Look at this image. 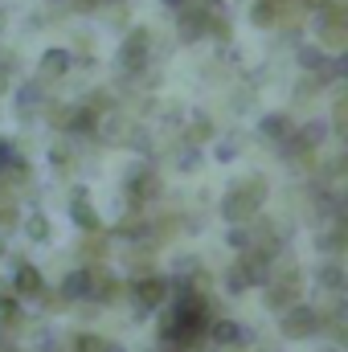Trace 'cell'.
<instances>
[{
	"instance_id": "1",
	"label": "cell",
	"mask_w": 348,
	"mask_h": 352,
	"mask_svg": "<svg viewBox=\"0 0 348 352\" xmlns=\"http://www.w3.org/2000/svg\"><path fill=\"white\" fill-rule=\"evenodd\" d=\"M144 62H148V29H131L127 41L119 45V66H123L127 74H140Z\"/></svg>"
},
{
	"instance_id": "2",
	"label": "cell",
	"mask_w": 348,
	"mask_h": 352,
	"mask_svg": "<svg viewBox=\"0 0 348 352\" xmlns=\"http://www.w3.org/2000/svg\"><path fill=\"white\" fill-rule=\"evenodd\" d=\"M176 25H180V37H184V41H197L201 33H209V12L197 8V4H180Z\"/></svg>"
},
{
	"instance_id": "3",
	"label": "cell",
	"mask_w": 348,
	"mask_h": 352,
	"mask_svg": "<svg viewBox=\"0 0 348 352\" xmlns=\"http://www.w3.org/2000/svg\"><path fill=\"white\" fill-rule=\"evenodd\" d=\"M254 209H259V201H254V197H246L242 188H238V192H230V197H226V205H221V213H226L230 221H250V217H254Z\"/></svg>"
},
{
	"instance_id": "4",
	"label": "cell",
	"mask_w": 348,
	"mask_h": 352,
	"mask_svg": "<svg viewBox=\"0 0 348 352\" xmlns=\"http://www.w3.org/2000/svg\"><path fill=\"white\" fill-rule=\"evenodd\" d=\"M66 70H70V54L66 50H50L41 58V78H62Z\"/></svg>"
},
{
	"instance_id": "5",
	"label": "cell",
	"mask_w": 348,
	"mask_h": 352,
	"mask_svg": "<svg viewBox=\"0 0 348 352\" xmlns=\"http://www.w3.org/2000/svg\"><path fill=\"white\" fill-rule=\"evenodd\" d=\"M299 66H303V70H324L328 62H324V54H320V50L303 45V50H299Z\"/></svg>"
},
{
	"instance_id": "6",
	"label": "cell",
	"mask_w": 348,
	"mask_h": 352,
	"mask_svg": "<svg viewBox=\"0 0 348 352\" xmlns=\"http://www.w3.org/2000/svg\"><path fill=\"white\" fill-rule=\"evenodd\" d=\"M287 127H291V123H287L283 115H266V119H262V131H266V135H274V140H283V135H287Z\"/></svg>"
},
{
	"instance_id": "7",
	"label": "cell",
	"mask_w": 348,
	"mask_h": 352,
	"mask_svg": "<svg viewBox=\"0 0 348 352\" xmlns=\"http://www.w3.org/2000/svg\"><path fill=\"white\" fill-rule=\"evenodd\" d=\"M17 287H21V291H37V287H41L37 270H33V266H21V270H17Z\"/></svg>"
},
{
	"instance_id": "8",
	"label": "cell",
	"mask_w": 348,
	"mask_h": 352,
	"mask_svg": "<svg viewBox=\"0 0 348 352\" xmlns=\"http://www.w3.org/2000/svg\"><path fill=\"white\" fill-rule=\"evenodd\" d=\"M37 98H41V87H37V82H29V87L17 94V107H37Z\"/></svg>"
},
{
	"instance_id": "9",
	"label": "cell",
	"mask_w": 348,
	"mask_h": 352,
	"mask_svg": "<svg viewBox=\"0 0 348 352\" xmlns=\"http://www.w3.org/2000/svg\"><path fill=\"white\" fill-rule=\"evenodd\" d=\"M250 21H254V25H274V8H266V4H259V0H254Z\"/></svg>"
},
{
	"instance_id": "10",
	"label": "cell",
	"mask_w": 348,
	"mask_h": 352,
	"mask_svg": "<svg viewBox=\"0 0 348 352\" xmlns=\"http://www.w3.org/2000/svg\"><path fill=\"white\" fill-rule=\"evenodd\" d=\"M160 291H164L160 283H140V299H144V303H156V299H160Z\"/></svg>"
},
{
	"instance_id": "11",
	"label": "cell",
	"mask_w": 348,
	"mask_h": 352,
	"mask_svg": "<svg viewBox=\"0 0 348 352\" xmlns=\"http://www.w3.org/2000/svg\"><path fill=\"white\" fill-rule=\"evenodd\" d=\"M45 230H50L45 217H33V221H29V234H33V238H45Z\"/></svg>"
},
{
	"instance_id": "12",
	"label": "cell",
	"mask_w": 348,
	"mask_h": 352,
	"mask_svg": "<svg viewBox=\"0 0 348 352\" xmlns=\"http://www.w3.org/2000/svg\"><path fill=\"white\" fill-rule=\"evenodd\" d=\"M324 283L336 287V283H340V266H328V270H324Z\"/></svg>"
},
{
	"instance_id": "13",
	"label": "cell",
	"mask_w": 348,
	"mask_h": 352,
	"mask_svg": "<svg viewBox=\"0 0 348 352\" xmlns=\"http://www.w3.org/2000/svg\"><path fill=\"white\" fill-rule=\"evenodd\" d=\"M102 4H119V0H78V8H102Z\"/></svg>"
},
{
	"instance_id": "14",
	"label": "cell",
	"mask_w": 348,
	"mask_h": 352,
	"mask_svg": "<svg viewBox=\"0 0 348 352\" xmlns=\"http://www.w3.org/2000/svg\"><path fill=\"white\" fill-rule=\"evenodd\" d=\"M259 4H266V8H274V12H283V8H287V0H259Z\"/></svg>"
},
{
	"instance_id": "15",
	"label": "cell",
	"mask_w": 348,
	"mask_h": 352,
	"mask_svg": "<svg viewBox=\"0 0 348 352\" xmlns=\"http://www.w3.org/2000/svg\"><path fill=\"white\" fill-rule=\"evenodd\" d=\"M217 4H221V0H197V8H205V12H213Z\"/></svg>"
},
{
	"instance_id": "16",
	"label": "cell",
	"mask_w": 348,
	"mask_h": 352,
	"mask_svg": "<svg viewBox=\"0 0 348 352\" xmlns=\"http://www.w3.org/2000/svg\"><path fill=\"white\" fill-rule=\"evenodd\" d=\"M168 4H173V8H180V4H184V0H168Z\"/></svg>"
},
{
	"instance_id": "17",
	"label": "cell",
	"mask_w": 348,
	"mask_h": 352,
	"mask_svg": "<svg viewBox=\"0 0 348 352\" xmlns=\"http://www.w3.org/2000/svg\"><path fill=\"white\" fill-rule=\"evenodd\" d=\"M0 250H4V246H0Z\"/></svg>"
}]
</instances>
